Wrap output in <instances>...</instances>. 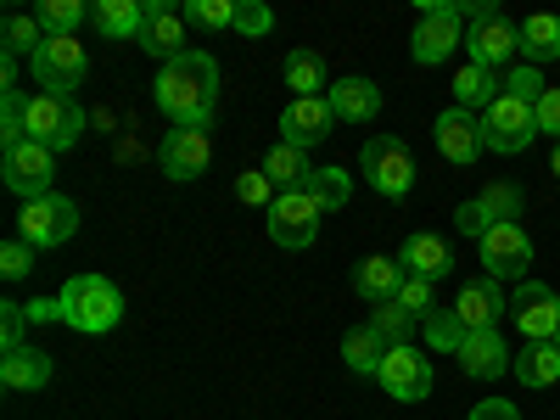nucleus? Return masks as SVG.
Wrapping results in <instances>:
<instances>
[{
  "mask_svg": "<svg viewBox=\"0 0 560 420\" xmlns=\"http://www.w3.org/2000/svg\"><path fill=\"white\" fill-rule=\"evenodd\" d=\"M152 90H158V107L174 118V129H208L213 124V102H219V62H213V51H185V57L163 62Z\"/></svg>",
  "mask_w": 560,
  "mask_h": 420,
  "instance_id": "nucleus-1",
  "label": "nucleus"
},
{
  "mask_svg": "<svg viewBox=\"0 0 560 420\" xmlns=\"http://www.w3.org/2000/svg\"><path fill=\"white\" fill-rule=\"evenodd\" d=\"M57 308H62V325H73L84 337H102L124 319V292L107 275H68L57 292Z\"/></svg>",
  "mask_w": 560,
  "mask_h": 420,
  "instance_id": "nucleus-2",
  "label": "nucleus"
},
{
  "mask_svg": "<svg viewBox=\"0 0 560 420\" xmlns=\"http://www.w3.org/2000/svg\"><path fill=\"white\" fill-rule=\"evenodd\" d=\"M459 12L471 18V34H465V51H471L477 68H504L522 51V23H510L493 0H459Z\"/></svg>",
  "mask_w": 560,
  "mask_h": 420,
  "instance_id": "nucleus-3",
  "label": "nucleus"
},
{
  "mask_svg": "<svg viewBox=\"0 0 560 420\" xmlns=\"http://www.w3.org/2000/svg\"><path fill=\"white\" fill-rule=\"evenodd\" d=\"M459 18H465L459 0H420V23H415V34H409V57H415L420 68L448 62L459 45H465Z\"/></svg>",
  "mask_w": 560,
  "mask_h": 420,
  "instance_id": "nucleus-4",
  "label": "nucleus"
},
{
  "mask_svg": "<svg viewBox=\"0 0 560 420\" xmlns=\"http://www.w3.org/2000/svg\"><path fill=\"white\" fill-rule=\"evenodd\" d=\"M23 135L39 140V147H51V152H68V147H79V135H84V113H79L73 96H51V90H39V96H28Z\"/></svg>",
  "mask_w": 560,
  "mask_h": 420,
  "instance_id": "nucleus-5",
  "label": "nucleus"
},
{
  "mask_svg": "<svg viewBox=\"0 0 560 420\" xmlns=\"http://www.w3.org/2000/svg\"><path fill=\"white\" fill-rule=\"evenodd\" d=\"M359 168H364V179L376 185L382 197H393V202H404V197L415 191V158H409V147H404L398 135H376V140H364Z\"/></svg>",
  "mask_w": 560,
  "mask_h": 420,
  "instance_id": "nucleus-6",
  "label": "nucleus"
},
{
  "mask_svg": "<svg viewBox=\"0 0 560 420\" xmlns=\"http://www.w3.org/2000/svg\"><path fill=\"white\" fill-rule=\"evenodd\" d=\"M23 242L34 247V253H51V247H62V242H73V230H79V208L68 202V197H57V191H45V197H34V202H23Z\"/></svg>",
  "mask_w": 560,
  "mask_h": 420,
  "instance_id": "nucleus-7",
  "label": "nucleus"
},
{
  "mask_svg": "<svg viewBox=\"0 0 560 420\" xmlns=\"http://www.w3.org/2000/svg\"><path fill=\"white\" fill-rule=\"evenodd\" d=\"M482 140H488V152H499V158L527 152L533 140H538V118H533V107L516 102V96H499V102L482 113Z\"/></svg>",
  "mask_w": 560,
  "mask_h": 420,
  "instance_id": "nucleus-8",
  "label": "nucleus"
},
{
  "mask_svg": "<svg viewBox=\"0 0 560 420\" xmlns=\"http://www.w3.org/2000/svg\"><path fill=\"white\" fill-rule=\"evenodd\" d=\"M84 73H90V57H84L79 34L45 39L39 51H34V79H39V90H51V96H73Z\"/></svg>",
  "mask_w": 560,
  "mask_h": 420,
  "instance_id": "nucleus-9",
  "label": "nucleus"
},
{
  "mask_svg": "<svg viewBox=\"0 0 560 420\" xmlns=\"http://www.w3.org/2000/svg\"><path fill=\"white\" fill-rule=\"evenodd\" d=\"M0 174H7V185L34 202L51 191V179H57V152L51 147H39V140H18V147H7V158H0Z\"/></svg>",
  "mask_w": 560,
  "mask_h": 420,
  "instance_id": "nucleus-10",
  "label": "nucleus"
},
{
  "mask_svg": "<svg viewBox=\"0 0 560 420\" xmlns=\"http://www.w3.org/2000/svg\"><path fill=\"white\" fill-rule=\"evenodd\" d=\"M510 325L522 331V342H555V325H560V298L544 280H522L516 298H510Z\"/></svg>",
  "mask_w": 560,
  "mask_h": 420,
  "instance_id": "nucleus-11",
  "label": "nucleus"
},
{
  "mask_svg": "<svg viewBox=\"0 0 560 420\" xmlns=\"http://www.w3.org/2000/svg\"><path fill=\"white\" fill-rule=\"evenodd\" d=\"M319 202L308 197V191H280L275 197V208H269V236L280 242V247H292V253H303V247H314V236H319Z\"/></svg>",
  "mask_w": 560,
  "mask_h": 420,
  "instance_id": "nucleus-12",
  "label": "nucleus"
},
{
  "mask_svg": "<svg viewBox=\"0 0 560 420\" xmlns=\"http://www.w3.org/2000/svg\"><path fill=\"white\" fill-rule=\"evenodd\" d=\"M482 269L488 280H527L533 269V236L522 224H493L482 236Z\"/></svg>",
  "mask_w": 560,
  "mask_h": 420,
  "instance_id": "nucleus-13",
  "label": "nucleus"
},
{
  "mask_svg": "<svg viewBox=\"0 0 560 420\" xmlns=\"http://www.w3.org/2000/svg\"><path fill=\"white\" fill-rule=\"evenodd\" d=\"M398 404H420V398H432V359L420 353V348H387L382 359V376H376Z\"/></svg>",
  "mask_w": 560,
  "mask_h": 420,
  "instance_id": "nucleus-14",
  "label": "nucleus"
},
{
  "mask_svg": "<svg viewBox=\"0 0 560 420\" xmlns=\"http://www.w3.org/2000/svg\"><path fill=\"white\" fill-rule=\"evenodd\" d=\"M158 163H163L168 179H202V168L213 163V135L208 129H174V135H163Z\"/></svg>",
  "mask_w": 560,
  "mask_h": 420,
  "instance_id": "nucleus-15",
  "label": "nucleus"
},
{
  "mask_svg": "<svg viewBox=\"0 0 560 420\" xmlns=\"http://www.w3.org/2000/svg\"><path fill=\"white\" fill-rule=\"evenodd\" d=\"M331 129H337V113H331V102H325V96L292 102L287 113H280V140L298 147V152H314L319 140H331Z\"/></svg>",
  "mask_w": 560,
  "mask_h": 420,
  "instance_id": "nucleus-16",
  "label": "nucleus"
},
{
  "mask_svg": "<svg viewBox=\"0 0 560 420\" xmlns=\"http://www.w3.org/2000/svg\"><path fill=\"white\" fill-rule=\"evenodd\" d=\"M438 152L454 163V168H465V163H477L482 152H488V140H482V118H471V113H459V107H448V113H438Z\"/></svg>",
  "mask_w": 560,
  "mask_h": 420,
  "instance_id": "nucleus-17",
  "label": "nucleus"
},
{
  "mask_svg": "<svg viewBox=\"0 0 560 420\" xmlns=\"http://www.w3.org/2000/svg\"><path fill=\"white\" fill-rule=\"evenodd\" d=\"M454 314L465 331H499V319L510 314L504 292H499V280H465L459 298H454Z\"/></svg>",
  "mask_w": 560,
  "mask_h": 420,
  "instance_id": "nucleus-18",
  "label": "nucleus"
},
{
  "mask_svg": "<svg viewBox=\"0 0 560 420\" xmlns=\"http://www.w3.org/2000/svg\"><path fill=\"white\" fill-rule=\"evenodd\" d=\"M325 102H331L337 124H370V118L382 113V84L348 73V79H337L331 90H325Z\"/></svg>",
  "mask_w": 560,
  "mask_h": 420,
  "instance_id": "nucleus-19",
  "label": "nucleus"
},
{
  "mask_svg": "<svg viewBox=\"0 0 560 420\" xmlns=\"http://www.w3.org/2000/svg\"><path fill=\"white\" fill-rule=\"evenodd\" d=\"M510 364H516V359H510V348H504L499 331H471V337H465V348H459V370L471 382H493V376H504Z\"/></svg>",
  "mask_w": 560,
  "mask_h": 420,
  "instance_id": "nucleus-20",
  "label": "nucleus"
},
{
  "mask_svg": "<svg viewBox=\"0 0 560 420\" xmlns=\"http://www.w3.org/2000/svg\"><path fill=\"white\" fill-rule=\"evenodd\" d=\"M448 90H454V107H459V113L482 118V113H488V107H493V102L504 96V79H499L493 68H477V62H465V68L454 73V84H448Z\"/></svg>",
  "mask_w": 560,
  "mask_h": 420,
  "instance_id": "nucleus-21",
  "label": "nucleus"
},
{
  "mask_svg": "<svg viewBox=\"0 0 560 420\" xmlns=\"http://www.w3.org/2000/svg\"><path fill=\"white\" fill-rule=\"evenodd\" d=\"M140 45H147L152 57H163V62L185 57V18L174 7H163V0H147V28H140Z\"/></svg>",
  "mask_w": 560,
  "mask_h": 420,
  "instance_id": "nucleus-22",
  "label": "nucleus"
},
{
  "mask_svg": "<svg viewBox=\"0 0 560 420\" xmlns=\"http://www.w3.org/2000/svg\"><path fill=\"white\" fill-rule=\"evenodd\" d=\"M398 264H404V275H415V280H438L454 269V253H448V242H438V236H427V230H415V236L398 247Z\"/></svg>",
  "mask_w": 560,
  "mask_h": 420,
  "instance_id": "nucleus-23",
  "label": "nucleus"
},
{
  "mask_svg": "<svg viewBox=\"0 0 560 420\" xmlns=\"http://www.w3.org/2000/svg\"><path fill=\"white\" fill-rule=\"evenodd\" d=\"M398 287H404V264L387 258V253H370V258L353 269V292H359L370 308H376V303H393Z\"/></svg>",
  "mask_w": 560,
  "mask_h": 420,
  "instance_id": "nucleus-24",
  "label": "nucleus"
},
{
  "mask_svg": "<svg viewBox=\"0 0 560 420\" xmlns=\"http://www.w3.org/2000/svg\"><path fill=\"white\" fill-rule=\"evenodd\" d=\"M90 23L107 39H140V28H147V0H96Z\"/></svg>",
  "mask_w": 560,
  "mask_h": 420,
  "instance_id": "nucleus-25",
  "label": "nucleus"
},
{
  "mask_svg": "<svg viewBox=\"0 0 560 420\" xmlns=\"http://www.w3.org/2000/svg\"><path fill=\"white\" fill-rule=\"evenodd\" d=\"M0 382H7L12 393H34L51 382V353L39 348H12L7 359H0Z\"/></svg>",
  "mask_w": 560,
  "mask_h": 420,
  "instance_id": "nucleus-26",
  "label": "nucleus"
},
{
  "mask_svg": "<svg viewBox=\"0 0 560 420\" xmlns=\"http://www.w3.org/2000/svg\"><path fill=\"white\" fill-rule=\"evenodd\" d=\"M342 359L348 370H359V376H382V359H387V337L376 331V325H353V331L342 337Z\"/></svg>",
  "mask_w": 560,
  "mask_h": 420,
  "instance_id": "nucleus-27",
  "label": "nucleus"
},
{
  "mask_svg": "<svg viewBox=\"0 0 560 420\" xmlns=\"http://www.w3.org/2000/svg\"><path fill=\"white\" fill-rule=\"evenodd\" d=\"M264 174L275 179V191H303L308 174H314V163H308V152L287 147V140H275L269 158H264Z\"/></svg>",
  "mask_w": 560,
  "mask_h": 420,
  "instance_id": "nucleus-28",
  "label": "nucleus"
},
{
  "mask_svg": "<svg viewBox=\"0 0 560 420\" xmlns=\"http://www.w3.org/2000/svg\"><path fill=\"white\" fill-rule=\"evenodd\" d=\"M522 57H527V68H544V62L560 57V18L533 12V18L522 23Z\"/></svg>",
  "mask_w": 560,
  "mask_h": 420,
  "instance_id": "nucleus-29",
  "label": "nucleus"
},
{
  "mask_svg": "<svg viewBox=\"0 0 560 420\" xmlns=\"http://www.w3.org/2000/svg\"><path fill=\"white\" fill-rule=\"evenodd\" d=\"M510 370H516L522 387H555L560 382V348L555 342H527L522 359L510 364Z\"/></svg>",
  "mask_w": 560,
  "mask_h": 420,
  "instance_id": "nucleus-30",
  "label": "nucleus"
},
{
  "mask_svg": "<svg viewBox=\"0 0 560 420\" xmlns=\"http://www.w3.org/2000/svg\"><path fill=\"white\" fill-rule=\"evenodd\" d=\"M303 191L319 202V213H337V208H348V197H353V179H348V168H314Z\"/></svg>",
  "mask_w": 560,
  "mask_h": 420,
  "instance_id": "nucleus-31",
  "label": "nucleus"
},
{
  "mask_svg": "<svg viewBox=\"0 0 560 420\" xmlns=\"http://www.w3.org/2000/svg\"><path fill=\"white\" fill-rule=\"evenodd\" d=\"M287 90H298V102H308V96H325V62L314 57V51H292L287 57Z\"/></svg>",
  "mask_w": 560,
  "mask_h": 420,
  "instance_id": "nucleus-32",
  "label": "nucleus"
},
{
  "mask_svg": "<svg viewBox=\"0 0 560 420\" xmlns=\"http://www.w3.org/2000/svg\"><path fill=\"white\" fill-rule=\"evenodd\" d=\"M34 18H39L45 39H62V34H73V28L90 18V7H84V0H39Z\"/></svg>",
  "mask_w": 560,
  "mask_h": 420,
  "instance_id": "nucleus-33",
  "label": "nucleus"
},
{
  "mask_svg": "<svg viewBox=\"0 0 560 420\" xmlns=\"http://www.w3.org/2000/svg\"><path fill=\"white\" fill-rule=\"evenodd\" d=\"M420 337H427V348H432V353H454V359H459V348H465V337H471V331L459 325V314H454V308H438L427 325H420Z\"/></svg>",
  "mask_w": 560,
  "mask_h": 420,
  "instance_id": "nucleus-34",
  "label": "nucleus"
},
{
  "mask_svg": "<svg viewBox=\"0 0 560 420\" xmlns=\"http://www.w3.org/2000/svg\"><path fill=\"white\" fill-rule=\"evenodd\" d=\"M0 39H7V57H34L39 45H45V28H39V18H28V12H7V23H0Z\"/></svg>",
  "mask_w": 560,
  "mask_h": 420,
  "instance_id": "nucleus-35",
  "label": "nucleus"
},
{
  "mask_svg": "<svg viewBox=\"0 0 560 420\" xmlns=\"http://www.w3.org/2000/svg\"><path fill=\"white\" fill-rule=\"evenodd\" d=\"M482 208H488V219L493 224H522V191H516V185H510V179H493V185H482V197H477Z\"/></svg>",
  "mask_w": 560,
  "mask_h": 420,
  "instance_id": "nucleus-36",
  "label": "nucleus"
},
{
  "mask_svg": "<svg viewBox=\"0 0 560 420\" xmlns=\"http://www.w3.org/2000/svg\"><path fill=\"white\" fill-rule=\"evenodd\" d=\"M370 325L387 337V348H415V314H404L398 303H376V314H370Z\"/></svg>",
  "mask_w": 560,
  "mask_h": 420,
  "instance_id": "nucleus-37",
  "label": "nucleus"
},
{
  "mask_svg": "<svg viewBox=\"0 0 560 420\" xmlns=\"http://www.w3.org/2000/svg\"><path fill=\"white\" fill-rule=\"evenodd\" d=\"M404 314H415L420 325H427L432 314H438V292H432V280H415V275H404V287H398V298H393Z\"/></svg>",
  "mask_w": 560,
  "mask_h": 420,
  "instance_id": "nucleus-38",
  "label": "nucleus"
},
{
  "mask_svg": "<svg viewBox=\"0 0 560 420\" xmlns=\"http://www.w3.org/2000/svg\"><path fill=\"white\" fill-rule=\"evenodd\" d=\"M230 28H236L242 39H264L275 28V12L264 7V0H236V23H230Z\"/></svg>",
  "mask_w": 560,
  "mask_h": 420,
  "instance_id": "nucleus-39",
  "label": "nucleus"
},
{
  "mask_svg": "<svg viewBox=\"0 0 560 420\" xmlns=\"http://www.w3.org/2000/svg\"><path fill=\"white\" fill-rule=\"evenodd\" d=\"M236 197H242V202H247V208H264V213H269V208H275V197H280V191H275V179H269V174H264V168H247V174H242V179H236Z\"/></svg>",
  "mask_w": 560,
  "mask_h": 420,
  "instance_id": "nucleus-40",
  "label": "nucleus"
},
{
  "mask_svg": "<svg viewBox=\"0 0 560 420\" xmlns=\"http://www.w3.org/2000/svg\"><path fill=\"white\" fill-rule=\"evenodd\" d=\"M185 23L230 28V23H236V0H191V7H185Z\"/></svg>",
  "mask_w": 560,
  "mask_h": 420,
  "instance_id": "nucleus-41",
  "label": "nucleus"
},
{
  "mask_svg": "<svg viewBox=\"0 0 560 420\" xmlns=\"http://www.w3.org/2000/svg\"><path fill=\"white\" fill-rule=\"evenodd\" d=\"M544 90H549V84H544V73H538V68H527V62L504 73V96H516V102H527V107L544 96Z\"/></svg>",
  "mask_w": 560,
  "mask_h": 420,
  "instance_id": "nucleus-42",
  "label": "nucleus"
},
{
  "mask_svg": "<svg viewBox=\"0 0 560 420\" xmlns=\"http://www.w3.org/2000/svg\"><path fill=\"white\" fill-rule=\"evenodd\" d=\"M23 331H28V308H23V303H0V353L28 348Z\"/></svg>",
  "mask_w": 560,
  "mask_h": 420,
  "instance_id": "nucleus-43",
  "label": "nucleus"
},
{
  "mask_svg": "<svg viewBox=\"0 0 560 420\" xmlns=\"http://www.w3.org/2000/svg\"><path fill=\"white\" fill-rule=\"evenodd\" d=\"M533 118H538V135H549L555 147H560V90H555V84L533 102Z\"/></svg>",
  "mask_w": 560,
  "mask_h": 420,
  "instance_id": "nucleus-44",
  "label": "nucleus"
},
{
  "mask_svg": "<svg viewBox=\"0 0 560 420\" xmlns=\"http://www.w3.org/2000/svg\"><path fill=\"white\" fill-rule=\"evenodd\" d=\"M454 224H459V236H471V242H482L488 230H493V219H488V208L471 197V202H459V213H454Z\"/></svg>",
  "mask_w": 560,
  "mask_h": 420,
  "instance_id": "nucleus-45",
  "label": "nucleus"
},
{
  "mask_svg": "<svg viewBox=\"0 0 560 420\" xmlns=\"http://www.w3.org/2000/svg\"><path fill=\"white\" fill-rule=\"evenodd\" d=\"M34 269V247L18 236V242H7V247H0V275H7V280H23Z\"/></svg>",
  "mask_w": 560,
  "mask_h": 420,
  "instance_id": "nucleus-46",
  "label": "nucleus"
},
{
  "mask_svg": "<svg viewBox=\"0 0 560 420\" xmlns=\"http://www.w3.org/2000/svg\"><path fill=\"white\" fill-rule=\"evenodd\" d=\"M471 420H522V409L510 404V398H488V404L471 409Z\"/></svg>",
  "mask_w": 560,
  "mask_h": 420,
  "instance_id": "nucleus-47",
  "label": "nucleus"
},
{
  "mask_svg": "<svg viewBox=\"0 0 560 420\" xmlns=\"http://www.w3.org/2000/svg\"><path fill=\"white\" fill-rule=\"evenodd\" d=\"M23 308H28V325H51V319H62L57 298H34V303H23Z\"/></svg>",
  "mask_w": 560,
  "mask_h": 420,
  "instance_id": "nucleus-48",
  "label": "nucleus"
},
{
  "mask_svg": "<svg viewBox=\"0 0 560 420\" xmlns=\"http://www.w3.org/2000/svg\"><path fill=\"white\" fill-rule=\"evenodd\" d=\"M0 84L18 90V57H7V51H0Z\"/></svg>",
  "mask_w": 560,
  "mask_h": 420,
  "instance_id": "nucleus-49",
  "label": "nucleus"
},
{
  "mask_svg": "<svg viewBox=\"0 0 560 420\" xmlns=\"http://www.w3.org/2000/svg\"><path fill=\"white\" fill-rule=\"evenodd\" d=\"M549 168H555V174H560V147H555V152H549Z\"/></svg>",
  "mask_w": 560,
  "mask_h": 420,
  "instance_id": "nucleus-50",
  "label": "nucleus"
},
{
  "mask_svg": "<svg viewBox=\"0 0 560 420\" xmlns=\"http://www.w3.org/2000/svg\"><path fill=\"white\" fill-rule=\"evenodd\" d=\"M555 348H560V325H555Z\"/></svg>",
  "mask_w": 560,
  "mask_h": 420,
  "instance_id": "nucleus-51",
  "label": "nucleus"
}]
</instances>
